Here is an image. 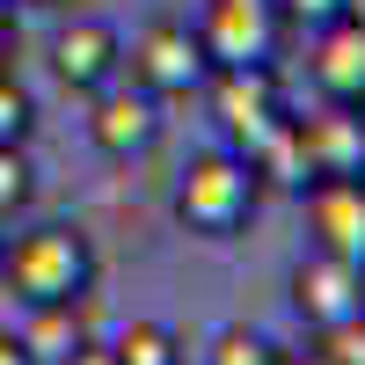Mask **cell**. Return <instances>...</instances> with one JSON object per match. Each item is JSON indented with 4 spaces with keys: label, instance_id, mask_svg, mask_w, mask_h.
<instances>
[{
    "label": "cell",
    "instance_id": "obj_1",
    "mask_svg": "<svg viewBox=\"0 0 365 365\" xmlns=\"http://www.w3.org/2000/svg\"><path fill=\"white\" fill-rule=\"evenodd\" d=\"M96 241H88L81 227H29L15 234L8 249H0V285H8L22 307H58V299H88L96 292Z\"/></svg>",
    "mask_w": 365,
    "mask_h": 365
},
{
    "label": "cell",
    "instance_id": "obj_2",
    "mask_svg": "<svg viewBox=\"0 0 365 365\" xmlns=\"http://www.w3.org/2000/svg\"><path fill=\"white\" fill-rule=\"evenodd\" d=\"M256 197H263L256 168L241 161L234 146H212V154H197L190 168H182V182H175V220L197 241H234L241 227H249Z\"/></svg>",
    "mask_w": 365,
    "mask_h": 365
},
{
    "label": "cell",
    "instance_id": "obj_3",
    "mask_svg": "<svg viewBox=\"0 0 365 365\" xmlns=\"http://www.w3.org/2000/svg\"><path fill=\"white\" fill-rule=\"evenodd\" d=\"M278 37H285L278 0H205V15H197V51L212 73L220 66H270Z\"/></svg>",
    "mask_w": 365,
    "mask_h": 365
},
{
    "label": "cell",
    "instance_id": "obj_4",
    "mask_svg": "<svg viewBox=\"0 0 365 365\" xmlns=\"http://www.w3.org/2000/svg\"><path fill=\"white\" fill-rule=\"evenodd\" d=\"M212 96V117L234 154H256V146L285 125V96H278V66H220L205 81Z\"/></svg>",
    "mask_w": 365,
    "mask_h": 365
},
{
    "label": "cell",
    "instance_id": "obj_5",
    "mask_svg": "<svg viewBox=\"0 0 365 365\" xmlns=\"http://www.w3.org/2000/svg\"><path fill=\"white\" fill-rule=\"evenodd\" d=\"M125 66H132V81L146 88V96H161V103L197 96V88L212 81V66H205L190 22H146L139 37H132V51H125Z\"/></svg>",
    "mask_w": 365,
    "mask_h": 365
},
{
    "label": "cell",
    "instance_id": "obj_6",
    "mask_svg": "<svg viewBox=\"0 0 365 365\" xmlns=\"http://www.w3.org/2000/svg\"><path fill=\"white\" fill-rule=\"evenodd\" d=\"M96 110H88V139H96V154L103 161H139V154H154V139H161V96H146L139 81H110L88 96Z\"/></svg>",
    "mask_w": 365,
    "mask_h": 365
},
{
    "label": "cell",
    "instance_id": "obj_7",
    "mask_svg": "<svg viewBox=\"0 0 365 365\" xmlns=\"http://www.w3.org/2000/svg\"><path fill=\"white\" fill-rule=\"evenodd\" d=\"M299 197H307V241L314 249L365 263V175H314Z\"/></svg>",
    "mask_w": 365,
    "mask_h": 365
},
{
    "label": "cell",
    "instance_id": "obj_8",
    "mask_svg": "<svg viewBox=\"0 0 365 365\" xmlns=\"http://www.w3.org/2000/svg\"><path fill=\"white\" fill-rule=\"evenodd\" d=\"M307 81L322 103H344V110H365V15H336L314 29V51H307Z\"/></svg>",
    "mask_w": 365,
    "mask_h": 365
},
{
    "label": "cell",
    "instance_id": "obj_9",
    "mask_svg": "<svg viewBox=\"0 0 365 365\" xmlns=\"http://www.w3.org/2000/svg\"><path fill=\"white\" fill-rule=\"evenodd\" d=\"M51 73L66 81L73 96H96V88H110L125 73V37H117L110 22H96V15H81V22H66L51 37Z\"/></svg>",
    "mask_w": 365,
    "mask_h": 365
},
{
    "label": "cell",
    "instance_id": "obj_10",
    "mask_svg": "<svg viewBox=\"0 0 365 365\" xmlns=\"http://www.w3.org/2000/svg\"><path fill=\"white\" fill-rule=\"evenodd\" d=\"M292 307H299V322L307 329H336V322H351V314H365V292H358V263H344V256H307L292 270Z\"/></svg>",
    "mask_w": 365,
    "mask_h": 365
},
{
    "label": "cell",
    "instance_id": "obj_11",
    "mask_svg": "<svg viewBox=\"0 0 365 365\" xmlns=\"http://www.w3.org/2000/svg\"><path fill=\"white\" fill-rule=\"evenodd\" d=\"M299 139H307V168L314 175H365V110L322 103V117H299Z\"/></svg>",
    "mask_w": 365,
    "mask_h": 365
},
{
    "label": "cell",
    "instance_id": "obj_12",
    "mask_svg": "<svg viewBox=\"0 0 365 365\" xmlns=\"http://www.w3.org/2000/svg\"><path fill=\"white\" fill-rule=\"evenodd\" d=\"M81 307L88 299H58V307H29V322L15 329L22 336V351L37 358V365H58L73 344H88V329H81Z\"/></svg>",
    "mask_w": 365,
    "mask_h": 365
},
{
    "label": "cell",
    "instance_id": "obj_13",
    "mask_svg": "<svg viewBox=\"0 0 365 365\" xmlns=\"http://www.w3.org/2000/svg\"><path fill=\"white\" fill-rule=\"evenodd\" d=\"M110 358L117 365H190V358H182V336L168 322H125L117 344H110Z\"/></svg>",
    "mask_w": 365,
    "mask_h": 365
},
{
    "label": "cell",
    "instance_id": "obj_14",
    "mask_svg": "<svg viewBox=\"0 0 365 365\" xmlns=\"http://www.w3.org/2000/svg\"><path fill=\"white\" fill-rule=\"evenodd\" d=\"M285 351L270 344V336H256V329H220L212 336V351H205V365H278Z\"/></svg>",
    "mask_w": 365,
    "mask_h": 365
},
{
    "label": "cell",
    "instance_id": "obj_15",
    "mask_svg": "<svg viewBox=\"0 0 365 365\" xmlns=\"http://www.w3.org/2000/svg\"><path fill=\"white\" fill-rule=\"evenodd\" d=\"M29 125H37V103H29V88L0 66V146H22Z\"/></svg>",
    "mask_w": 365,
    "mask_h": 365
},
{
    "label": "cell",
    "instance_id": "obj_16",
    "mask_svg": "<svg viewBox=\"0 0 365 365\" xmlns=\"http://www.w3.org/2000/svg\"><path fill=\"white\" fill-rule=\"evenodd\" d=\"M29 190H37V175H29V154H22V146H0V220H8V212H22V205H29Z\"/></svg>",
    "mask_w": 365,
    "mask_h": 365
},
{
    "label": "cell",
    "instance_id": "obj_17",
    "mask_svg": "<svg viewBox=\"0 0 365 365\" xmlns=\"http://www.w3.org/2000/svg\"><path fill=\"white\" fill-rule=\"evenodd\" d=\"M314 336H322V358L329 365H365V314H351L336 329H314Z\"/></svg>",
    "mask_w": 365,
    "mask_h": 365
},
{
    "label": "cell",
    "instance_id": "obj_18",
    "mask_svg": "<svg viewBox=\"0 0 365 365\" xmlns=\"http://www.w3.org/2000/svg\"><path fill=\"white\" fill-rule=\"evenodd\" d=\"M351 8V0H278V15L285 22H307V29H322V22H336Z\"/></svg>",
    "mask_w": 365,
    "mask_h": 365
},
{
    "label": "cell",
    "instance_id": "obj_19",
    "mask_svg": "<svg viewBox=\"0 0 365 365\" xmlns=\"http://www.w3.org/2000/svg\"><path fill=\"white\" fill-rule=\"evenodd\" d=\"M58 365H117V358H110V344H73Z\"/></svg>",
    "mask_w": 365,
    "mask_h": 365
},
{
    "label": "cell",
    "instance_id": "obj_20",
    "mask_svg": "<svg viewBox=\"0 0 365 365\" xmlns=\"http://www.w3.org/2000/svg\"><path fill=\"white\" fill-rule=\"evenodd\" d=\"M0 365H37V358L22 351V336H0Z\"/></svg>",
    "mask_w": 365,
    "mask_h": 365
},
{
    "label": "cell",
    "instance_id": "obj_21",
    "mask_svg": "<svg viewBox=\"0 0 365 365\" xmlns=\"http://www.w3.org/2000/svg\"><path fill=\"white\" fill-rule=\"evenodd\" d=\"M8 58H15V15L0 8V66H8Z\"/></svg>",
    "mask_w": 365,
    "mask_h": 365
},
{
    "label": "cell",
    "instance_id": "obj_22",
    "mask_svg": "<svg viewBox=\"0 0 365 365\" xmlns=\"http://www.w3.org/2000/svg\"><path fill=\"white\" fill-rule=\"evenodd\" d=\"M278 365H329V358H322V351H307V358H278Z\"/></svg>",
    "mask_w": 365,
    "mask_h": 365
},
{
    "label": "cell",
    "instance_id": "obj_23",
    "mask_svg": "<svg viewBox=\"0 0 365 365\" xmlns=\"http://www.w3.org/2000/svg\"><path fill=\"white\" fill-rule=\"evenodd\" d=\"M358 292H365V263H358Z\"/></svg>",
    "mask_w": 365,
    "mask_h": 365
},
{
    "label": "cell",
    "instance_id": "obj_24",
    "mask_svg": "<svg viewBox=\"0 0 365 365\" xmlns=\"http://www.w3.org/2000/svg\"><path fill=\"white\" fill-rule=\"evenodd\" d=\"M37 8H58V0H37Z\"/></svg>",
    "mask_w": 365,
    "mask_h": 365
},
{
    "label": "cell",
    "instance_id": "obj_25",
    "mask_svg": "<svg viewBox=\"0 0 365 365\" xmlns=\"http://www.w3.org/2000/svg\"><path fill=\"white\" fill-rule=\"evenodd\" d=\"M0 249H8V234H0Z\"/></svg>",
    "mask_w": 365,
    "mask_h": 365
}]
</instances>
